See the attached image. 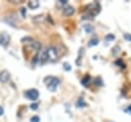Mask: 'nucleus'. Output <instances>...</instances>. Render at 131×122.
<instances>
[{
    "label": "nucleus",
    "instance_id": "nucleus-2",
    "mask_svg": "<svg viewBox=\"0 0 131 122\" xmlns=\"http://www.w3.org/2000/svg\"><path fill=\"white\" fill-rule=\"evenodd\" d=\"M25 95H26V97H28L31 100H36L38 98V96H39V92H38L37 89L33 88V89H30V90L26 91Z\"/></svg>",
    "mask_w": 131,
    "mask_h": 122
},
{
    "label": "nucleus",
    "instance_id": "nucleus-21",
    "mask_svg": "<svg viewBox=\"0 0 131 122\" xmlns=\"http://www.w3.org/2000/svg\"><path fill=\"white\" fill-rule=\"evenodd\" d=\"M116 64H117V65H120L122 68H125V65H124V64H123V62H122V60H120V59H119V60H117V62H116Z\"/></svg>",
    "mask_w": 131,
    "mask_h": 122
},
{
    "label": "nucleus",
    "instance_id": "nucleus-20",
    "mask_svg": "<svg viewBox=\"0 0 131 122\" xmlns=\"http://www.w3.org/2000/svg\"><path fill=\"white\" fill-rule=\"evenodd\" d=\"M119 52V46H116L115 48H113V53L114 54H117Z\"/></svg>",
    "mask_w": 131,
    "mask_h": 122
},
{
    "label": "nucleus",
    "instance_id": "nucleus-11",
    "mask_svg": "<svg viewBox=\"0 0 131 122\" xmlns=\"http://www.w3.org/2000/svg\"><path fill=\"white\" fill-rule=\"evenodd\" d=\"M76 105H77V107H78V108H83V107H85V106H86V103L84 101V99H83L82 97H80V98L78 99V101H77V104H76Z\"/></svg>",
    "mask_w": 131,
    "mask_h": 122
},
{
    "label": "nucleus",
    "instance_id": "nucleus-12",
    "mask_svg": "<svg viewBox=\"0 0 131 122\" xmlns=\"http://www.w3.org/2000/svg\"><path fill=\"white\" fill-rule=\"evenodd\" d=\"M84 30H85V32L87 34H89V33H92L93 32V27L90 26V25H84Z\"/></svg>",
    "mask_w": 131,
    "mask_h": 122
},
{
    "label": "nucleus",
    "instance_id": "nucleus-18",
    "mask_svg": "<svg viewBox=\"0 0 131 122\" xmlns=\"http://www.w3.org/2000/svg\"><path fill=\"white\" fill-rule=\"evenodd\" d=\"M20 13H21V15L25 17L26 16V13H27V10H26V8L25 7H21L20 8Z\"/></svg>",
    "mask_w": 131,
    "mask_h": 122
},
{
    "label": "nucleus",
    "instance_id": "nucleus-1",
    "mask_svg": "<svg viewBox=\"0 0 131 122\" xmlns=\"http://www.w3.org/2000/svg\"><path fill=\"white\" fill-rule=\"evenodd\" d=\"M44 82L46 83L47 85V88L50 90V91H55L58 84H59V79L55 78V77H46L44 79Z\"/></svg>",
    "mask_w": 131,
    "mask_h": 122
},
{
    "label": "nucleus",
    "instance_id": "nucleus-19",
    "mask_svg": "<svg viewBox=\"0 0 131 122\" xmlns=\"http://www.w3.org/2000/svg\"><path fill=\"white\" fill-rule=\"evenodd\" d=\"M124 38L126 39V40H128V41H131V34H124Z\"/></svg>",
    "mask_w": 131,
    "mask_h": 122
},
{
    "label": "nucleus",
    "instance_id": "nucleus-4",
    "mask_svg": "<svg viewBox=\"0 0 131 122\" xmlns=\"http://www.w3.org/2000/svg\"><path fill=\"white\" fill-rule=\"evenodd\" d=\"M46 52H47V56H48V58L51 59V60H55V59L57 58V56H58V54H57V50H56L54 47H50V48L46 49Z\"/></svg>",
    "mask_w": 131,
    "mask_h": 122
},
{
    "label": "nucleus",
    "instance_id": "nucleus-24",
    "mask_svg": "<svg viewBox=\"0 0 131 122\" xmlns=\"http://www.w3.org/2000/svg\"><path fill=\"white\" fill-rule=\"evenodd\" d=\"M130 110H131V107H129V109H128L127 111H128V112H130Z\"/></svg>",
    "mask_w": 131,
    "mask_h": 122
},
{
    "label": "nucleus",
    "instance_id": "nucleus-7",
    "mask_svg": "<svg viewBox=\"0 0 131 122\" xmlns=\"http://www.w3.org/2000/svg\"><path fill=\"white\" fill-rule=\"evenodd\" d=\"M28 5H29L30 8H32V9H36V8H38V6H39V1H38V0H32V1H29Z\"/></svg>",
    "mask_w": 131,
    "mask_h": 122
},
{
    "label": "nucleus",
    "instance_id": "nucleus-5",
    "mask_svg": "<svg viewBox=\"0 0 131 122\" xmlns=\"http://www.w3.org/2000/svg\"><path fill=\"white\" fill-rule=\"evenodd\" d=\"M9 77H10V75L7 70H3L0 72V82H2V83L7 82L9 80Z\"/></svg>",
    "mask_w": 131,
    "mask_h": 122
},
{
    "label": "nucleus",
    "instance_id": "nucleus-15",
    "mask_svg": "<svg viewBox=\"0 0 131 122\" xmlns=\"http://www.w3.org/2000/svg\"><path fill=\"white\" fill-rule=\"evenodd\" d=\"M30 121H31V122H39V121H40V118H39L38 116H33V117L30 119Z\"/></svg>",
    "mask_w": 131,
    "mask_h": 122
},
{
    "label": "nucleus",
    "instance_id": "nucleus-8",
    "mask_svg": "<svg viewBox=\"0 0 131 122\" xmlns=\"http://www.w3.org/2000/svg\"><path fill=\"white\" fill-rule=\"evenodd\" d=\"M46 60H48V56H47L46 50H44V51L41 53V55H40V63H41V64H44Z\"/></svg>",
    "mask_w": 131,
    "mask_h": 122
},
{
    "label": "nucleus",
    "instance_id": "nucleus-14",
    "mask_svg": "<svg viewBox=\"0 0 131 122\" xmlns=\"http://www.w3.org/2000/svg\"><path fill=\"white\" fill-rule=\"evenodd\" d=\"M38 107H39V104H38V103H34V104H32V105L30 106L31 110H33V111H36V110L38 109Z\"/></svg>",
    "mask_w": 131,
    "mask_h": 122
},
{
    "label": "nucleus",
    "instance_id": "nucleus-16",
    "mask_svg": "<svg viewBox=\"0 0 131 122\" xmlns=\"http://www.w3.org/2000/svg\"><path fill=\"white\" fill-rule=\"evenodd\" d=\"M114 39H115L114 34H108L105 36V40H114Z\"/></svg>",
    "mask_w": 131,
    "mask_h": 122
},
{
    "label": "nucleus",
    "instance_id": "nucleus-9",
    "mask_svg": "<svg viewBox=\"0 0 131 122\" xmlns=\"http://www.w3.org/2000/svg\"><path fill=\"white\" fill-rule=\"evenodd\" d=\"M31 47H33L35 50H38L41 48V43L40 42H37V41H32L31 44H30Z\"/></svg>",
    "mask_w": 131,
    "mask_h": 122
},
{
    "label": "nucleus",
    "instance_id": "nucleus-13",
    "mask_svg": "<svg viewBox=\"0 0 131 122\" xmlns=\"http://www.w3.org/2000/svg\"><path fill=\"white\" fill-rule=\"evenodd\" d=\"M89 81H90V76H89V75H86V76L82 79L81 83H82L84 86H87V83H89Z\"/></svg>",
    "mask_w": 131,
    "mask_h": 122
},
{
    "label": "nucleus",
    "instance_id": "nucleus-22",
    "mask_svg": "<svg viewBox=\"0 0 131 122\" xmlns=\"http://www.w3.org/2000/svg\"><path fill=\"white\" fill-rule=\"evenodd\" d=\"M3 113H4V110H3V108H2V107H0V116H2V115H3Z\"/></svg>",
    "mask_w": 131,
    "mask_h": 122
},
{
    "label": "nucleus",
    "instance_id": "nucleus-17",
    "mask_svg": "<svg viewBox=\"0 0 131 122\" xmlns=\"http://www.w3.org/2000/svg\"><path fill=\"white\" fill-rule=\"evenodd\" d=\"M63 69H66L67 71H70V70H71V66H70V64H68V63H63Z\"/></svg>",
    "mask_w": 131,
    "mask_h": 122
},
{
    "label": "nucleus",
    "instance_id": "nucleus-3",
    "mask_svg": "<svg viewBox=\"0 0 131 122\" xmlns=\"http://www.w3.org/2000/svg\"><path fill=\"white\" fill-rule=\"evenodd\" d=\"M9 40H10V36H9L8 33L2 32V33L0 34V45H2V46H4V47L7 46L8 43H9Z\"/></svg>",
    "mask_w": 131,
    "mask_h": 122
},
{
    "label": "nucleus",
    "instance_id": "nucleus-10",
    "mask_svg": "<svg viewBox=\"0 0 131 122\" xmlns=\"http://www.w3.org/2000/svg\"><path fill=\"white\" fill-rule=\"evenodd\" d=\"M98 42H99V41H98V39H97V38H92V39L88 42V46H89V47L95 46V45H97V44H98Z\"/></svg>",
    "mask_w": 131,
    "mask_h": 122
},
{
    "label": "nucleus",
    "instance_id": "nucleus-23",
    "mask_svg": "<svg viewBox=\"0 0 131 122\" xmlns=\"http://www.w3.org/2000/svg\"><path fill=\"white\" fill-rule=\"evenodd\" d=\"M59 2H60L61 4H66V3H67V0H59Z\"/></svg>",
    "mask_w": 131,
    "mask_h": 122
},
{
    "label": "nucleus",
    "instance_id": "nucleus-6",
    "mask_svg": "<svg viewBox=\"0 0 131 122\" xmlns=\"http://www.w3.org/2000/svg\"><path fill=\"white\" fill-rule=\"evenodd\" d=\"M62 12H63L64 15L69 16V15H72V14L75 12V9H74L73 6H69V5H68V6H64V7H63Z\"/></svg>",
    "mask_w": 131,
    "mask_h": 122
}]
</instances>
